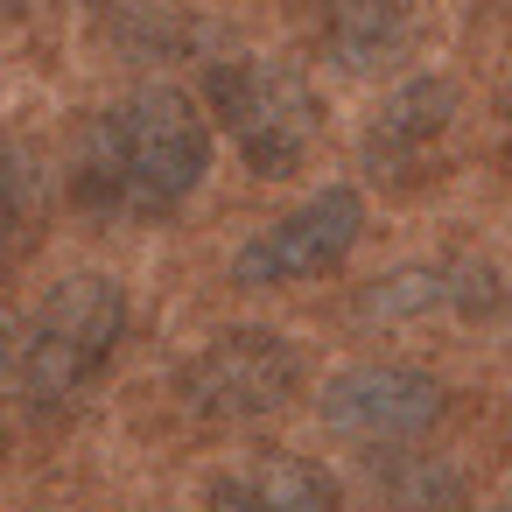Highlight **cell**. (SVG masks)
<instances>
[{
  "label": "cell",
  "mask_w": 512,
  "mask_h": 512,
  "mask_svg": "<svg viewBox=\"0 0 512 512\" xmlns=\"http://www.w3.org/2000/svg\"><path fill=\"white\" fill-rule=\"evenodd\" d=\"M211 176V127L176 85H141L99 106L71 148V197L92 218L155 225L197 197Z\"/></svg>",
  "instance_id": "1"
},
{
  "label": "cell",
  "mask_w": 512,
  "mask_h": 512,
  "mask_svg": "<svg viewBox=\"0 0 512 512\" xmlns=\"http://www.w3.org/2000/svg\"><path fill=\"white\" fill-rule=\"evenodd\" d=\"M127 344V288L113 274H64L29 337L15 344V379H22V400L36 414H71L113 365V351Z\"/></svg>",
  "instance_id": "2"
},
{
  "label": "cell",
  "mask_w": 512,
  "mask_h": 512,
  "mask_svg": "<svg viewBox=\"0 0 512 512\" xmlns=\"http://www.w3.org/2000/svg\"><path fill=\"white\" fill-rule=\"evenodd\" d=\"M204 99H211V120L225 127V141L239 148V162L253 176H295L323 141V99L288 64H267V57L211 64Z\"/></svg>",
  "instance_id": "3"
},
{
  "label": "cell",
  "mask_w": 512,
  "mask_h": 512,
  "mask_svg": "<svg viewBox=\"0 0 512 512\" xmlns=\"http://www.w3.org/2000/svg\"><path fill=\"white\" fill-rule=\"evenodd\" d=\"M302 393V351L281 330H218L204 351H190V365L176 372V400L211 421V428H246L281 414Z\"/></svg>",
  "instance_id": "4"
},
{
  "label": "cell",
  "mask_w": 512,
  "mask_h": 512,
  "mask_svg": "<svg viewBox=\"0 0 512 512\" xmlns=\"http://www.w3.org/2000/svg\"><path fill=\"white\" fill-rule=\"evenodd\" d=\"M365 232V197L351 183H323L316 197H302L295 211H281L267 232H253L232 253V281L239 288H302L337 274L358 253Z\"/></svg>",
  "instance_id": "5"
},
{
  "label": "cell",
  "mask_w": 512,
  "mask_h": 512,
  "mask_svg": "<svg viewBox=\"0 0 512 512\" xmlns=\"http://www.w3.org/2000/svg\"><path fill=\"white\" fill-rule=\"evenodd\" d=\"M442 414H449V393L421 365H344L323 386L330 435L365 442V449H407V442L435 435Z\"/></svg>",
  "instance_id": "6"
},
{
  "label": "cell",
  "mask_w": 512,
  "mask_h": 512,
  "mask_svg": "<svg viewBox=\"0 0 512 512\" xmlns=\"http://www.w3.org/2000/svg\"><path fill=\"white\" fill-rule=\"evenodd\" d=\"M456 155V92L442 78H407L365 127V162L393 190H428Z\"/></svg>",
  "instance_id": "7"
},
{
  "label": "cell",
  "mask_w": 512,
  "mask_h": 512,
  "mask_svg": "<svg viewBox=\"0 0 512 512\" xmlns=\"http://www.w3.org/2000/svg\"><path fill=\"white\" fill-rule=\"evenodd\" d=\"M302 29H309V50L330 64V71H379V64H400L407 50V0H309L302 8Z\"/></svg>",
  "instance_id": "8"
},
{
  "label": "cell",
  "mask_w": 512,
  "mask_h": 512,
  "mask_svg": "<svg viewBox=\"0 0 512 512\" xmlns=\"http://www.w3.org/2000/svg\"><path fill=\"white\" fill-rule=\"evenodd\" d=\"M204 498L211 505H246V512H337L344 484L309 456H253V463L225 470Z\"/></svg>",
  "instance_id": "9"
},
{
  "label": "cell",
  "mask_w": 512,
  "mask_h": 512,
  "mask_svg": "<svg viewBox=\"0 0 512 512\" xmlns=\"http://www.w3.org/2000/svg\"><path fill=\"white\" fill-rule=\"evenodd\" d=\"M36 246V162L0 141V274Z\"/></svg>",
  "instance_id": "10"
},
{
  "label": "cell",
  "mask_w": 512,
  "mask_h": 512,
  "mask_svg": "<svg viewBox=\"0 0 512 512\" xmlns=\"http://www.w3.org/2000/svg\"><path fill=\"white\" fill-rule=\"evenodd\" d=\"M15 344H22V337H15V316L0 309V379H15Z\"/></svg>",
  "instance_id": "11"
}]
</instances>
